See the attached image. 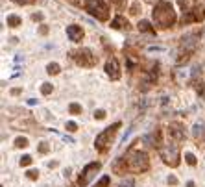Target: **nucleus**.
<instances>
[{"label":"nucleus","instance_id":"nucleus-1","mask_svg":"<svg viewBox=\"0 0 205 187\" xmlns=\"http://www.w3.org/2000/svg\"><path fill=\"white\" fill-rule=\"evenodd\" d=\"M152 17L159 28H170L176 22V11L168 0H159L152 9Z\"/></svg>","mask_w":205,"mask_h":187},{"label":"nucleus","instance_id":"nucleus-2","mask_svg":"<svg viewBox=\"0 0 205 187\" xmlns=\"http://www.w3.org/2000/svg\"><path fill=\"white\" fill-rule=\"evenodd\" d=\"M124 161L128 170L131 172H146L150 169V158L146 152H141V150H129L124 156Z\"/></svg>","mask_w":205,"mask_h":187},{"label":"nucleus","instance_id":"nucleus-3","mask_svg":"<svg viewBox=\"0 0 205 187\" xmlns=\"http://www.w3.org/2000/svg\"><path fill=\"white\" fill-rule=\"evenodd\" d=\"M83 8L100 22H105L109 19V6L105 4V0H85Z\"/></svg>","mask_w":205,"mask_h":187},{"label":"nucleus","instance_id":"nucleus-4","mask_svg":"<svg viewBox=\"0 0 205 187\" xmlns=\"http://www.w3.org/2000/svg\"><path fill=\"white\" fill-rule=\"evenodd\" d=\"M159 158L163 159L164 165L168 167H178L179 165V146L170 143V145H161L157 148Z\"/></svg>","mask_w":205,"mask_h":187},{"label":"nucleus","instance_id":"nucleus-5","mask_svg":"<svg viewBox=\"0 0 205 187\" xmlns=\"http://www.w3.org/2000/svg\"><path fill=\"white\" fill-rule=\"evenodd\" d=\"M120 126H122L120 122H115V124H111L109 128H105L102 133L96 135L94 146H96L98 152H105V150H107V146L111 145V141H113V137H115V133H117V130H118Z\"/></svg>","mask_w":205,"mask_h":187},{"label":"nucleus","instance_id":"nucleus-6","mask_svg":"<svg viewBox=\"0 0 205 187\" xmlns=\"http://www.w3.org/2000/svg\"><path fill=\"white\" fill-rule=\"evenodd\" d=\"M72 58L80 67H87V69H91L98 63V56H94L92 50H89V48H80V50L72 52Z\"/></svg>","mask_w":205,"mask_h":187},{"label":"nucleus","instance_id":"nucleus-7","mask_svg":"<svg viewBox=\"0 0 205 187\" xmlns=\"http://www.w3.org/2000/svg\"><path fill=\"white\" fill-rule=\"evenodd\" d=\"M198 39H200V34H198V32L188 34V35H185L183 39H181V58H179V61L188 60V56L194 54L196 44H198Z\"/></svg>","mask_w":205,"mask_h":187},{"label":"nucleus","instance_id":"nucleus-8","mask_svg":"<svg viewBox=\"0 0 205 187\" xmlns=\"http://www.w3.org/2000/svg\"><path fill=\"white\" fill-rule=\"evenodd\" d=\"M100 169H102V163H100V161H91V163H87L85 169L82 170V174H80V178H78V185L85 187L92 178H94V174H96Z\"/></svg>","mask_w":205,"mask_h":187},{"label":"nucleus","instance_id":"nucleus-9","mask_svg":"<svg viewBox=\"0 0 205 187\" xmlns=\"http://www.w3.org/2000/svg\"><path fill=\"white\" fill-rule=\"evenodd\" d=\"M105 74L111 80H120V65H118L117 58H109L105 61Z\"/></svg>","mask_w":205,"mask_h":187},{"label":"nucleus","instance_id":"nucleus-10","mask_svg":"<svg viewBox=\"0 0 205 187\" xmlns=\"http://www.w3.org/2000/svg\"><path fill=\"white\" fill-rule=\"evenodd\" d=\"M168 137L174 141H183L185 139V130L181 122H170L168 124Z\"/></svg>","mask_w":205,"mask_h":187},{"label":"nucleus","instance_id":"nucleus-11","mask_svg":"<svg viewBox=\"0 0 205 187\" xmlns=\"http://www.w3.org/2000/svg\"><path fill=\"white\" fill-rule=\"evenodd\" d=\"M67 35L72 43H80L83 39V28L78 24H70V26H67Z\"/></svg>","mask_w":205,"mask_h":187},{"label":"nucleus","instance_id":"nucleus-12","mask_svg":"<svg viewBox=\"0 0 205 187\" xmlns=\"http://www.w3.org/2000/svg\"><path fill=\"white\" fill-rule=\"evenodd\" d=\"M111 28L113 30H129V22H128V19L126 17H122V15H117L113 21H111Z\"/></svg>","mask_w":205,"mask_h":187},{"label":"nucleus","instance_id":"nucleus-13","mask_svg":"<svg viewBox=\"0 0 205 187\" xmlns=\"http://www.w3.org/2000/svg\"><path fill=\"white\" fill-rule=\"evenodd\" d=\"M178 6L181 8V11L185 13H192L198 6H196V0H178Z\"/></svg>","mask_w":205,"mask_h":187},{"label":"nucleus","instance_id":"nucleus-14","mask_svg":"<svg viewBox=\"0 0 205 187\" xmlns=\"http://www.w3.org/2000/svg\"><path fill=\"white\" fill-rule=\"evenodd\" d=\"M6 24L9 26V28H19L22 24V19L19 15H8V19H6Z\"/></svg>","mask_w":205,"mask_h":187},{"label":"nucleus","instance_id":"nucleus-15","mask_svg":"<svg viewBox=\"0 0 205 187\" xmlns=\"http://www.w3.org/2000/svg\"><path fill=\"white\" fill-rule=\"evenodd\" d=\"M137 28H139V32H146V34H155V28L150 24L148 21H139L137 24Z\"/></svg>","mask_w":205,"mask_h":187},{"label":"nucleus","instance_id":"nucleus-16","mask_svg":"<svg viewBox=\"0 0 205 187\" xmlns=\"http://www.w3.org/2000/svg\"><path fill=\"white\" fill-rule=\"evenodd\" d=\"M46 72H48V74H59V72H61L59 63H48V65H46Z\"/></svg>","mask_w":205,"mask_h":187},{"label":"nucleus","instance_id":"nucleus-17","mask_svg":"<svg viewBox=\"0 0 205 187\" xmlns=\"http://www.w3.org/2000/svg\"><path fill=\"white\" fill-rule=\"evenodd\" d=\"M141 9H142V8H141V2L137 0V2H133V4L129 6V15H139Z\"/></svg>","mask_w":205,"mask_h":187},{"label":"nucleus","instance_id":"nucleus-18","mask_svg":"<svg viewBox=\"0 0 205 187\" xmlns=\"http://www.w3.org/2000/svg\"><path fill=\"white\" fill-rule=\"evenodd\" d=\"M68 111H70V113H72V115H82V106L80 104H76V102H72V104L68 106Z\"/></svg>","mask_w":205,"mask_h":187},{"label":"nucleus","instance_id":"nucleus-19","mask_svg":"<svg viewBox=\"0 0 205 187\" xmlns=\"http://www.w3.org/2000/svg\"><path fill=\"white\" fill-rule=\"evenodd\" d=\"M185 161H187V163H188L190 167H194L196 163H198L196 156H194V154H190V152H187V154H185Z\"/></svg>","mask_w":205,"mask_h":187},{"label":"nucleus","instance_id":"nucleus-20","mask_svg":"<svg viewBox=\"0 0 205 187\" xmlns=\"http://www.w3.org/2000/svg\"><path fill=\"white\" fill-rule=\"evenodd\" d=\"M37 150H39V154H48V152H50V145H48L46 141H41L39 146H37Z\"/></svg>","mask_w":205,"mask_h":187},{"label":"nucleus","instance_id":"nucleus-21","mask_svg":"<svg viewBox=\"0 0 205 187\" xmlns=\"http://www.w3.org/2000/svg\"><path fill=\"white\" fill-rule=\"evenodd\" d=\"M15 146H17V148H26V146H28V139H26V137H17V139H15Z\"/></svg>","mask_w":205,"mask_h":187},{"label":"nucleus","instance_id":"nucleus-22","mask_svg":"<svg viewBox=\"0 0 205 187\" xmlns=\"http://www.w3.org/2000/svg\"><path fill=\"white\" fill-rule=\"evenodd\" d=\"M52 89H54V87H52V83H48V82H44L41 85V93H42V95H50V93H52Z\"/></svg>","mask_w":205,"mask_h":187},{"label":"nucleus","instance_id":"nucleus-23","mask_svg":"<svg viewBox=\"0 0 205 187\" xmlns=\"http://www.w3.org/2000/svg\"><path fill=\"white\" fill-rule=\"evenodd\" d=\"M26 176H28V180H37V178H39V170H35V169H30V170L26 172Z\"/></svg>","mask_w":205,"mask_h":187},{"label":"nucleus","instance_id":"nucleus-24","mask_svg":"<svg viewBox=\"0 0 205 187\" xmlns=\"http://www.w3.org/2000/svg\"><path fill=\"white\" fill-rule=\"evenodd\" d=\"M118 187H135V182H133V178H126L118 184Z\"/></svg>","mask_w":205,"mask_h":187},{"label":"nucleus","instance_id":"nucleus-25","mask_svg":"<svg viewBox=\"0 0 205 187\" xmlns=\"http://www.w3.org/2000/svg\"><path fill=\"white\" fill-rule=\"evenodd\" d=\"M32 161H33V159H32V156H22V158H21V165L22 167L32 165Z\"/></svg>","mask_w":205,"mask_h":187},{"label":"nucleus","instance_id":"nucleus-26","mask_svg":"<svg viewBox=\"0 0 205 187\" xmlns=\"http://www.w3.org/2000/svg\"><path fill=\"white\" fill-rule=\"evenodd\" d=\"M202 133H203V126L196 124V126H194V137L198 139V137H202Z\"/></svg>","mask_w":205,"mask_h":187},{"label":"nucleus","instance_id":"nucleus-27","mask_svg":"<svg viewBox=\"0 0 205 187\" xmlns=\"http://www.w3.org/2000/svg\"><path fill=\"white\" fill-rule=\"evenodd\" d=\"M109 182H111V180H109V176H103V178L94 187H107V185H109Z\"/></svg>","mask_w":205,"mask_h":187},{"label":"nucleus","instance_id":"nucleus-28","mask_svg":"<svg viewBox=\"0 0 205 187\" xmlns=\"http://www.w3.org/2000/svg\"><path fill=\"white\" fill-rule=\"evenodd\" d=\"M94 119H96V121H103V119H105V111H103V109H96V111H94Z\"/></svg>","mask_w":205,"mask_h":187},{"label":"nucleus","instance_id":"nucleus-29","mask_svg":"<svg viewBox=\"0 0 205 187\" xmlns=\"http://www.w3.org/2000/svg\"><path fill=\"white\" fill-rule=\"evenodd\" d=\"M65 128H67V132H76V130H78V124L72 122V121H68V122L65 124Z\"/></svg>","mask_w":205,"mask_h":187},{"label":"nucleus","instance_id":"nucleus-30","mask_svg":"<svg viewBox=\"0 0 205 187\" xmlns=\"http://www.w3.org/2000/svg\"><path fill=\"white\" fill-rule=\"evenodd\" d=\"M11 2H15V4H19V6H30V4H33L35 0H11Z\"/></svg>","mask_w":205,"mask_h":187},{"label":"nucleus","instance_id":"nucleus-31","mask_svg":"<svg viewBox=\"0 0 205 187\" xmlns=\"http://www.w3.org/2000/svg\"><path fill=\"white\" fill-rule=\"evenodd\" d=\"M48 32H50V28H48L46 24H41V26H39V35H46Z\"/></svg>","mask_w":205,"mask_h":187},{"label":"nucleus","instance_id":"nucleus-32","mask_svg":"<svg viewBox=\"0 0 205 187\" xmlns=\"http://www.w3.org/2000/svg\"><path fill=\"white\" fill-rule=\"evenodd\" d=\"M42 19H44V15H42V13H33V15H32V21H42Z\"/></svg>","mask_w":205,"mask_h":187},{"label":"nucleus","instance_id":"nucleus-33","mask_svg":"<svg viewBox=\"0 0 205 187\" xmlns=\"http://www.w3.org/2000/svg\"><path fill=\"white\" fill-rule=\"evenodd\" d=\"M168 185H178V178L176 176H168Z\"/></svg>","mask_w":205,"mask_h":187},{"label":"nucleus","instance_id":"nucleus-34","mask_svg":"<svg viewBox=\"0 0 205 187\" xmlns=\"http://www.w3.org/2000/svg\"><path fill=\"white\" fill-rule=\"evenodd\" d=\"M117 8H124V4H126V0H111Z\"/></svg>","mask_w":205,"mask_h":187},{"label":"nucleus","instance_id":"nucleus-35","mask_svg":"<svg viewBox=\"0 0 205 187\" xmlns=\"http://www.w3.org/2000/svg\"><path fill=\"white\" fill-rule=\"evenodd\" d=\"M21 87H15V89H11V95H21Z\"/></svg>","mask_w":205,"mask_h":187},{"label":"nucleus","instance_id":"nucleus-36","mask_svg":"<svg viewBox=\"0 0 205 187\" xmlns=\"http://www.w3.org/2000/svg\"><path fill=\"white\" fill-rule=\"evenodd\" d=\"M48 167H50V169H54V167H58V161H50V163H48Z\"/></svg>","mask_w":205,"mask_h":187},{"label":"nucleus","instance_id":"nucleus-37","mask_svg":"<svg viewBox=\"0 0 205 187\" xmlns=\"http://www.w3.org/2000/svg\"><path fill=\"white\" fill-rule=\"evenodd\" d=\"M187 187H196V184H194V182H188V184H187Z\"/></svg>","mask_w":205,"mask_h":187},{"label":"nucleus","instance_id":"nucleus-38","mask_svg":"<svg viewBox=\"0 0 205 187\" xmlns=\"http://www.w3.org/2000/svg\"><path fill=\"white\" fill-rule=\"evenodd\" d=\"M148 2H155V4H157V2H159V0H148Z\"/></svg>","mask_w":205,"mask_h":187}]
</instances>
